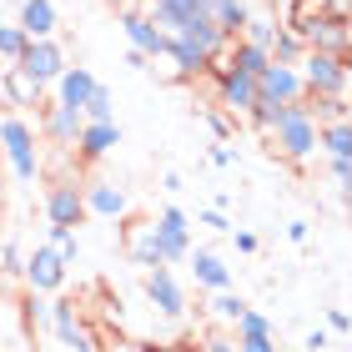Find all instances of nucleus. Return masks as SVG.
Returning a JSON list of instances; mask_svg holds the SVG:
<instances>
[{
	"label": "nucleus",
	"mask_w": 352,
	"mask_h": 352,
	"mask_svg": "<svg viewBox=\"0 0 352 352\" xmlns=\"http://www.w3.org/2000/svg\"><path fill=\"white\" fill-rule=\"evenodd\" d=\"M267 136H272V151H277L282 162H292V166H302L317 151V121L307 116V106H302V101H287L282 106V121L272 126Z\"/></svg>",
	"instance_id": "1"
},
{
	"label": "nucleus",
	"mask_w": 352,
	"mask_h": 352,
	"mask_svg": "<svg viewBox=\"0 0 352 352\" xmlns=\"http://www.w3.org/2000/svg\"><path fill=\"white\" fill-rule=\"evenodd\" d=\"M0 151H6L15 182H36L41 156H36V131H30V121H21V116H6V121H0Z\"/></svg>",
	"instance_id": "2"
},
{
	"label": "nucleus",
	"mask_w": 352,
	"mask_h": 352,
	"mask_svg": "<svg viewBox=\"0 0 352 352\" xmlns=\"http://www.w3.org/2000/svg\"><path fill=\"white\" fill-rule=\"evenodd\" d=\"M292 30L302 36V45H307V51H327V56H342V60H347L352 30H347V21H342V15L312 10V15H302V21H297Z\"/></svg>",
	"instance_id": "3"
},
{
	"label": "nucleus",
	"mask_w": 352,
	"mask_h": 352,
	"mask_svg": "<svg viewBox=\"0 0 352 352\" xmlns=\"http://www.w3.org/2000/svg\"><path fill=\"white\" fill-rule=\"evenodd\" d=\"M297 71H302L307 96H347V60H342V56L307 51V56L297 60Z\"/></svg>",
	"instance_id": "4"
},
{
	"label": "nucleus",
	"mask_w": 352,
	"mask_h": 352,
	"mask_svg": "<svg viewBox=\"0 0 352 352\" xmlns=\"http://www.w3.org/2000/svg\"><path fill=\"white\" fill-rule=\"evenodd\" d=\"M206 76H217V106L227 111V116H247L252 101H257V76L232 71L227 60H212V71H206Z\"/></svg>",
	"instance_id": "5"
},
{
	"label": "nucleus",
	"mask_w": 352,
	"mask_h": 352,
	"mask_svg": "<svg viewBox=\"0 0 352 352\" xmlns=\"http://www.w3.org/2000/svg\"><path fill=\"white\" fill-rule=\"evenodd\" d=\"M151 227H156V242H162V257H166V267L186 262V252H191V217L182 212V206H176V201H166L162 212L151 217Z\"/></svg>",
	"instance_id": "6"
},
{
	"label": "nucleus",
	"mask_w": 352,
	"mask_h": 352,
	"mask_svg": "<svg viewBox=\"0 0 352 352\" xmlns=\"http://www.w3.org/2000/svg\"><path fill=\"white\" fill-rule=\"evenodd\" d=\"M141 292H146V302H151L162 317H182V312H186V287L176 282V272H171L166 262L141 272Z\"/></svg>",
	"instance_id": "7"
},
{
	"label": "nucleus",
	"mask_w": 352,
	"mask_h": 352,
	"mask_svg": "<svg viewBox=\"0 0 352 352\" xmlns=\"http://www.w3.org/2000/svg\"><path fill=\"white\" fill-rule=\"evenodd\" d=\"M30 81H41V86H51L60 71H66V45L60 41H51V36H41V41H30L25 51H21V60H15Z\"/></svg>",
	"instance_id": "8"
},
{
	"label": "nucleus",
	"mask_w": 352,
	"mask_h": 352,
	"mask_svg": "<svg viewBox=\"0 0 352 352\" xmlns=\"http://www.w3.org/2000/svg\"><path fill=\"white\" fill-rule=\"evenodd\" d=\"M21 277H25L30 292H60V287H66V262H60V252H56L51 242H41V247L25 257Z\"/></svg>",
	"instance_id": "9"
},
{
	"label": "nucleus",
	"mask_w": 352,
	"mask_h": 352,
	"mask_svg": "<svg viewBox=\"0 0 352 352\" xmlns=\"http://www.w3.org/2000/svg\"><path fill=\"white\" fill-rule=\"evenodd\" d=\"M45 217H51V227H81L86 221V186L56 182L45 191Z\"/></svg>",
	"instance_id": "10"
},
{
	"label": "nucleus",
	"mask_w": 352,
	"mask_h": 352,
	"mask_svg": "<svg viewBox=\"0 0 352 352\" xmlns=\"http://www.w3.org/2000/svg\"><path fill=\"white\" fill-rule=\"evenodd\" d=\"M121 30H126V41H131V51L151 56V60L166 56V30L156 25L146 10H131V6H126V10H121Z\"/></svg>",
	"instance_id": "11"
},
{
	"label": "nucleus",
	"mask_w": 352,
	"mask_h": 352,
	"mask_svg": "<svg viewBox=\"0 0 352 352\" xmlns=\"http://www.w3.org/2000/svg\"><path fill=\"white\" fill-rule=\"evenodd\" d=\"M51 327H56V338L66 342L71 352H96V338H91V327H86V317L76 312V302H51Z\"/></svg>",
	"instance_id": "12"
},
{
	"label": "nucleus",
	"mask_w": 352,
	"mask_h": 352,
	"mask_svg": "<svg viewBox=\"0 0 352 352\" xmlns=\"http://www.w3.org/2000/svg\"><path fill=\"white\" fill-rule=\"evenodd\" d=\"M36 116H41L45 141H56V146H76V136H81V126H86L81 111H76V106H60V101H45Z\"/></svg>",
	"instance_id": "13"
},
{
	"label": "nucleus",
	"mask_w": 352,
	"mask_h": 352,
	"mask_svg": "<svg viewBox=\"0 0 352 352\" xmlns=\"http://www.w3.org/2000/svg\"><path fill=\"white\" fill-rule=\"evenodd\" d=\"M257 96H267V101H302L307 96V86H302V71L297 66H277V60H267L262 76H257Z\"/></svg>",
	"instance_id": "14"
},
{
	"label": "nucleus",
	"mask_w": 352,
	"mask_h": 352,
	"mask_svg": "<svg viewBox=\"0 0 352 352\" xmlns=\"http://www.w3.org/2000/svg\"><path fill=\"white\" fill-rule=\"evenodd\" d=\"M171 36H182L186 45H197V51H206V56H212V60H221V51H227V36H221V30H217V21H212V15H206V10H197V15H186V21L182 25H176L171 30Z\"/></svg>",
	"instance_id": "15"
},
{
	"label": "nucleus",
	"mask_w": 352,
	"mask_h": 352,
	"mask_svg": "<svg viewBox=\"0 0 352 352\" xmlns=\"http://www.w3.org/2000/svg\"><path fill=\"white\" fill-rule=\"evenodd\" d=\"M111 146H121V126L116 121H86L81 136H76V156H81V162H101Z\"/></svg>",
	"instance_id": "16"
},
{
	"label": "nucleus",
	"mask_w": 352,
	"mask_h": 352,
	"mask_svg": "<svg viewBox=\"0 0 352 352\" xmlns=\"http://www.w3.org/2000/svg\"><path fill=\"white\" fill-rule=\"evenodd\" d=\"M131 212V197H126V191L116 186V182H91L86 186V217H126Z\"/></svg>",
	"instance_id": "17"
},
{
	"label": "nucleus",
	"mask_w": 352,
	"mask_h": 352,
	"mask_svg": "<svg viewBox=\"0 0 352 352\" xmlns=\"http://www.w3.org/2000/svg\"><path fill=\"white\" fill-rule=\"evenodd\" d=\"M51 86H56V101H60V106H76V111H81V106L91 101V91L101 86V81H96V76H91L86 66H66Z\"/></svg>",
	"instance_id": "18"
},
{
	"label": "nucleus",
	"mask_w": 352,
	"mask_h": 352,
	"mask_svg": "<svg viewBox=\"0 0 352 352\" xmlns=\"http://www.w3.org/2000/svg\"><path fill=\"white\" fill-rule=\"evenodd\" d=\"M186 262H191V277H197L206 292H227V287H232V267L221 262L217 252L197 247V252H186Z\"/></svg>",
	"instance_id": "19"
},
{
	"label": "nucleus",
	"mask_w": 352,
	"mask_h": 352,
	"mask_svg": "<svg viewBox=\"0 0 352 352\" xmlns=\"http://www.w3.org/2000/svg\"><path fill=\"white\" fill-rule=\"evenodd\" d=\"M0 91H6V101L10 106H45V86L41 81H30V76L21 66H6V76H0Z\"/></svg>",
	"instance_id": "20"
},
{
	"label": "nucleus",
	"mask_w": 352,
	"mask_h": 352,
	"mask_svg": "<svg viewBox=\"0 0 352 352\" xmlns=\"http://www.w3.org/2000/svg\"><path fill=\"white\" fill-rule=\"evenodd\" d=\"M126 257H131V267H141V272H146V267H162L166 257H162V242H156V227H151V221H141V227L131 232V236H126Z\"/></svg>",
	"instance_id": "21"
},
{
	"label": "nucleus",
	"mask_w": 352,
	"mask_h": 352,
	"mask_svg": "<svg viewBox=\"0 0 352 352\" xmlns=\"http://www.w3.org/2000/svg\"><path fill=\"white\" fill-rule=\"evenodd\" d=\"M206 15L217 21V30L227 41H236V36H242V25L252 21V6H247V0H206Z\"/></svg>",
	"instance_id": "22"
},
{
	"label": "nucleus",
	"mask_w": 352,
	"mask_h": 352,
	"mask_svg": "<svg viewBox=\"0 0 352 352\" xmlns=\"http://www.w3.org/2000/svg\"><path fill=\"white\" fill-rule=\"evenodd\" d=\"M15 25H21L30 41L56 36V0H21V21Z\"/></svg>",
	"instance_id": "23"
},
{
	"label": "nucleus",
	"mask_w": 352,
	"mask_h": 352,
	"mask_svg": "<svg viewBox=\"0 0 352 352\" xmlns=\"http://www.w3.org/2000/svg\"><path fill=\"white\" fill-rule=\"evenodd\" d=\"M166 56L176 60V76H182V81H191V76H206V71H212V56L197 51V45H186L182 36H166Z\"/></svg>",
	"instance_id": "24"
},
{
	"label": "nucleus",
	"mask_w": 352,
	"mask_h": 352,
	"mask_svg": "<svg viewBox=\"0 0 352 352\" xmlns=\"http://www.w3.org/2000/svg\"><path fill=\"white\" fill-rule=\"evenodd\" d=\"M267 56L277 60V66H297L302 56H307V45H302V36L292 25H277V36H272V45H267Z\"/></svg>",
	"instance_id": "25"
},
{
	"label": "nucleus",
	"mask_w": 352,
	"mask_h": 352,
	"mask_svg": "<svg viewBox=\"0 0 352 352\" xmlns=\"http://www.w3.org/2000/svg\"><path fill=\"white\" fill-rule=\"evenodd\" d=\"M307 116L322 126V121H347V96H302Z\"/></svg>",
	"instance_id": "26"
},
{
	"label": "nucleus",
	"mask_w": 352,
	"mask_h": 352,
	"mask_svg": "<svg viewBox=\"0 0 352 352\" xmlns=\"http://www.w3.org/2000/svg\"><path fill=\"white\" fill-rule=\"evenodd\" d=\"M317 151H327V156H347V151H352L347 121H322V126H317Z\"/></svg>",
	"instance_id": "27"
},
{
	"label": "nucleus",
	"mask_w": 352,
	"mask_h": 352,
	"mask_svg": "<svg viewBox=\"0 0 352 352\" xmlns=\"http://www.w3.org/2000/svg\"><path fill=\"white\" fill-rule=\"evenodd\" d=\"M267 332H272V317L257 307H242V317L232 322V338H267Z\"/></svg>",
	"instance_id": "28"
},
{
	"label": "nucleus",
	"mask_w": 352,
	"mask_h": 352,
	"mask_svg": "<svg viewBox=\"0 0 352 352\" xmlns=\"http://www.w3.org/2000/svg\"><path fill=\"white\" fill-rule=\"evenodd\" d=\"M247 121H252V131H272V126L282 121V101H267V96H257V101H252V111H247Z\"/></svg>",
	"instance_id": "29"
},
{
	"label": "nucleus",
	"mask_w": 352,
	"mask_h": 352,
	"mask_svg": "<svg viewBox=\"0 0 352 352\" xmlns=\"http://www.w3.org/2000/svg\"><path fill=\"white\" fill-rule=\"evenodd\" d=\"M81 116H86V121H116V96H111L106 86H96L91 101L81 106Z\"/></svg>",
	"instance_id": "30"
},
{
	"label": "nucleus",
	"mask_w": 352,
	"mask_h": 352,
	"mask_svg": "<svg viewBox=\"0 0 352 352\" xmlns=\"http://www.w3.org/2000/svg\"><path fill=\"white\" fill-rule=\"evenodd\" d=\"M51 247L60 252V262H66V267L81 262V236H76V227H51Z\"/></svg>",
	"instance_id": "31"
},
{
	"label": "nucleus",
	"mask_w": 352,
	"mask_h": 352,
	"mask_svg": "<svg viewBox=\"0 0 352 352\" xmlns=\"http://www.w3.org/2000/svg\"><path fill=\"white\" fill-rule=\"evenodd\" d=\"M21 317H25V332H41L45 322H51V302H45V292H25Z\"/></svg>",
	"instance_id": "32"
},
{
	"label": "nucleus",
	"mask_w": 352,
	"mask_h": 352,
	"mask_svg": "<svg viewBox=\"0 0 352 352\" xmlns=\"http://www.w3.org/2000/svg\"><path fill=\"white\" fill-rule=\"evenodd\" d=\"M25 45H30V36H25L21 25H0V60H10V66H15Z\"/></svg>",
	"instance_id": "33"
},
{
	"label": "nucleus",
	"mask_w": 352,
	"mask_h": 352,
	"mask_svg": "<svg viewBox=\"0 0 352 352\" xmlns=\"http://www.w3.org/2000/svg\"><path fill=\"white\" fill-rule=\"evenodd\" d=\"M272 36H277V21H267V15H252V21L242 25V41H252V45H272Z\"/></svg>",
	"instance_id": "34"
},
{
	"label": "nucleus",
	"mask_w": 352,
	"mask_h": 352,
	"mask_svg": "<svg viewBox=\"0 0 352 352\" xmlns=\"http://www.w3.org/2000/svg\"><path fill=\"white\" fill-rule=\"evenodd\" d=\"M242 307H247V302L236 297L232 287H227V292H217V302H212V312L221 317V322H236V317H242Z\"/></svg>",
	"instance_id": "35"
},
{
	"label": "nucleus",
	"mask_w": 352,
	"mask_h": 352,
	"mask_svg": "<svg viewBox=\"0 0 352 352\" xmlns=\"http://www.w3.org/2000/svg\"><path fill=\"white\" fill-rule=\"evenodd\" d=\"M201 121H206V131H212L217 141H227V136H232V116H227V111L206 106V111H201Z\"/></svg>",
	"instance_id": "36"
},
{
	"label": "nucleus",
	"mask_w": 352,
	"mask_h": 352,
	"mask_svg": "<svg viewBox=\"0 0 352 352\" xmlns=\"http://www.w3.org/2000/svg\"><path fill=\"white\" fill-rule=\"evenodd\" d=\"M21 267H25V252L15 242H6L0 247V277H21Z\"/></svg>",
	"instance_id": "37"
},
{
	"label": "nucleus",
	"mask_w": 352,
	"mask_h": 352,
	"mask_svg": "<svg viewBox=\"0 0 352 352\" xmlns=\"http://www.w3.org/2000/svg\"><path fill=\"white\" fill-rule=\"evenodd\" d=\"M197 227H212V232H232V221H227V212L206 206V212H197Z\"/></svg>",
	"instance_id": "38"
},
{
	"label": "nucleus",
	"mask_w": 352,
	"mask_h": 352,
	"mask_svg": "<svg viewBox=\"0 0 352 352\" xmlns=\"http://www.w3.org/2000/svg\"><path fill=\"white\" fill-rule=\"evenodd\" d=\"M236 352H277V338H236Z\"/></svg>",
	"instance_id": "39"
},
{
	"label": "nucleus",
	"mask_w": 352,
	"mask_h": 352,
	"mask_svg": "<svg viewBox=\"0 0 352 352\" xmlns=\"http://www.w3.org/2000/svg\"><path fill=\"white\" fill-rule=\"evenodd\" d=\"M307 236H312V221H292V227H287V242L292 247H307Z\"/></svg>",
	"instance_id": "40"
},
{
	"label": "nucleus",
	"mask_w": 352,
	"mask_h": 352,
	"mask_svg": "<svg viewBox=\"0 0 352 352\" xmlns=\"http://www.w3.org/2000/svg\"><path fill=\"white\" fill-rule=\"evenodd\" d=\"M327 332H338V338H347V307H332V312H327Z\"/></svg>",
	"instance_id": "41"
},
{
	"label": "nucleus",
	"mask_w": 352,
	"mask_h": 352,
	"mask_svg": "<svg viewBox=\"0 0 352 352\" xmlns=\"http://www.w3.org/2000/svg\"><path fill=\"white\" fill-rule=\"evenodd\" d=\"M302 347H307V352H327V347H332V338H327L322 327H312V332H307V342H302Z\"/></svg>",
	"instance_id": "42"
},
{
	"label": "nucleus",
	"mask_w": 352,
	"mask_h": 352,
	"mask_svg": "<svg viewBox=\"0 0 352 352\" xmlns=\"http://www.w3.org/2000/svg\"><path fill=\"white\" fill-rule=\"evenodd\" d=\"M206 352H236V338L221 332V338H206Z\"/></svg>",
	"instance_id": "43"
},
{
	"label": "nucleus",
	"mask_w": 352,
	"mask_h": 352,
	"mask_svg": "<svg viewBox=\"0 0 352 352\" xmlns=\"http://www.w3.org/2000/svg\"><path fill=\"white\" fill-rule=\"evenodd\" d=\"M232 236H236V252H247V257L257 252V232H236V227H232Z\"/></svg>",
	"instance_id": "44"
},
{
	"label": "nucleus",
	"mask_w": 352,
	"mask_h": 352,
	"mask_svg": "<svg viewBox=\"0 0 352 352\" xmlns=\"http://www.w3.org/2000/svg\"><path fill=\"white\" fill-rule=\"evenodd\" d=\"M212 166H236V151L232 146H212Z\"/></svg>",
	"instance_id": "45"
},
{
	"label": "nucleus",
	"mask_w": 352,
	"mask_h": 352,
	"mask_svg": "<svg viewBox=\"0 0 352 352\" xmlns=\"http://www.w3.org/2000/svg\"><path fill=\"white\" fill-rule=\"evenodd\" d=\"M182 186H186V182H182V176H176V171H166V176H162V191H166V197H176V191H182Z\"/></svg>",
	"instance_id": "46"
},
{
	"label": "nucleus",
	"mask_w": 352,
	"mask_h": 352,
	"mask_svg": "<svg viewBox=\"0 0 352 352\" xmlns=\"http://www.w3.org/2000/svg\"><path fill=\"white\" fill-rule=\"evenodd\" d=\"M146 60H151V56H141V51H131V56H126V66H131V71H151Z\"/></svg>",
	"instance_id": "47"
},
{
	"label": "nucleus",
	"mask_w": 352,
	"mask_h": 352,
	"mask_svg": "<svg viewBox=\"0 0 352 352\" xmlns=\"http://www.w3.org/2000/svg\"><path fill=\"white\" fill-rule=\"evenodd\" d=\"M131 352H171V347H156V342H131Z\"/></svg>",
	"instance_id": "48"
},
{
	"label": "nucleus",
	"mask_w": 352,
	"mask_h": 352,
	"mask_svg": "<svg viewBox=\"0 0 352 352\" xmlns=\"http://www.w3.org/2000/svg\"><path fill=\"white\" fill-rule=\"evenodd\" d=\"M126 6H131V10H146V6H151V0H126Z\"/></svg>",
	"instance_id": "49"
},
{
	"label": "nucleus",
	"mask_w": 352,
	"mask_h": 352,
	"mask_svg": "<svg viewBox=\"0 0 352 352\" xmlns=\"http://www.w3.org/2000/svg\"><path fill=\"white\" fill-rule=\"evenodd\" d=\"M0 302H6V277H0Z\"/></svg>",
	"instance_id": "50"
}]
</instances>
